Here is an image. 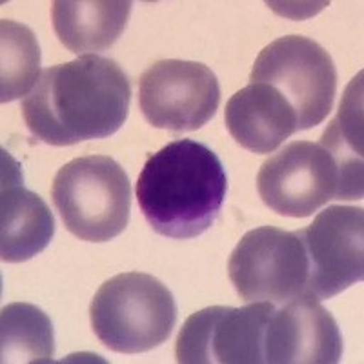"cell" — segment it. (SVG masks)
I'll return each instance as SVG.
<instances>
[{"instance_id":"6da1fadb","label":"cell","mask_w":364,"mask_h":364,"mask_svg":"<svg viewBox=\"0 0 364 364\" xmlns=\"http://www.w3.org/2000/svg\"><path fill=\"white\" fill-rule=\"evenodd\" d=\"M132 86L112 58L84 55L42 71L21 109L28 129L50 146L106 139L128 119Z\"/></svg>"},{"instance_id":"7a4b0ae2","label":"cell","mask_w":364,"mask_h":364,"mask_svg":"<svg viewBox=\"0 0 364 364\" xmlns=\"http://www.w3.org/2000/svg\"><path fill=\"white\" fill-rule=\"evenodd\" d=\"M135 191L154 232L170 239H193L219 217L228 177L210 146L181 139L149 155Z\"/></svg>"},{"instance_id":"3957f363","label":"cell","mask_w":364,"mask_h":364,"mask_svg":"<svg viewBox=\"0 0 364 364\" xmlns=\"http://www.w3.org/2000/svg\"><path fill=\"white\" fill-rule=\"evenodd\" d=\"M91 328L106 348L144 353L161 346L177 324V302L149 273H119L91 299Z\"/></svg>"},{"instance_id":"277c9868","label":"cell","mask_w":364,"mask_h":364,"mask_svg":"<svg viewBox=\"0 0 364 364\" xmlns=\"http://www.w3.org/2000/svg\"><path fill=\"white\" fill-rule=\"evenodd\" d=\"M51 197L68 232L80 240L108 242L129 223V178L106 155H86L63 166L55 175Z\"/></svg>"},{"instance_id":"5b68a950","label":"cell","mask_w":364,"mask_h":364,"mask_svg":"<svg viewBox=\"0 0 364 364\" xmlns=\"http://www.w3.org/2000/svg\"><path fill=\"white\" fill-rule=\"evenodd\" d=\"M250 82L275 90L291 104L299 132L324 122L337 93V68L323 46L302 35L269 42L255 58Z\"/></svg>"},{"instance_id":"8992f818","label":"cell","mask_w":364,"mask_h":364,"mask_svg":"<svg viewBox=\"0 0 364 364\" xmlns=\"http://www.w3.org/2000/svg\"><path fill=\"white\" fill-rule=\"evenodd\" d=\"M308 255L299 232L255 228L239 240L228 261V275L245 302L282 306L308 294ZM310 295V294H308Z\"/></svg>"},{"instance_id":"52a82bcc","label":"cell","mask_w":364,"mask_h":364,"mask_svg":"<svg viewBox=\"0 0 364 364\" xmlns=\"http://www.w3.org/2000/svg\"><path fill=\"white\" fill-rule=\"evenodd\" d=\"M262 203L279 215H314L330 200L344 199L343 175L328 149L310 141H295L262 162L257 175Z\"/></svg>"},{"instance_id":"ba28073f","label":"cell","mask_w":364,"mask_h":364,"mask_svg":"<svg viewBox=\"0 0 364 364\" xmlns=\"http://www.w3.org/2000/svg\"><path fill=\"white\" fill-rule=\"evenodd\" d=\"M275 304L210 306L186 318L175 344L181 364H264L266 326Z\"/></svg>"},{"instance_id":"9c48e42d","label":"cell","mask_w":364,"mask_h":364,"mask_svg":"<svg viewBox=\"0 0 364 364\" xmlns=\"http://www.w3.org/2000/svg\"><path fill=\"white\" fill-rule=\"evenodd\" d=\"M219 104L217 75L203 63L166 58L139 80V106L154 128L195 132L215 117Z\"/></svg>"},{"instance_id":"30bf717a","label":"cell","mask_w":364,"mask_h":364,"mask_svg":"<svg viewBox=\"0 0 364 364\" xmlns=\"http://www.w3.org/2000/svg\"><path fill=\"white\" fill-rule=\"evenodd\" d=\"M306 248V291L318 301L331 299L364 277V210L328 206L304 230H299Z\"/></svg>"},{"instance_id":"8fae6325","label":"cell","mask_w":364,"mask_h":364,"mask_svg":"<svg viewBox=\"0 0 364 364\" xmlns=\"http://www.w3.org/2000/svg\"><path fill=\"white\" fill-rule=\"evenodd\" d=\"M343 336L333 315L314 295L275 306L266 326L264 364H336Z\"/></svg>"},{"instance_id":"7c38bea8","label":"cell","mask_w":364,"mask_h":364,"mask_svg":"<svg viewBox=\"0 0 364 364\" xmlns=\"http://www.w3.org/2000/svg\"><path fill=\"white\" fill-rule=\"evenodd\" d=\"M0 191V257L18 264L44 252L55 235V219L48 204L22 184L18 164L2 155Z\"/></svg>"},{"instance_id":"4fadbf2b","label":"cell","mask_w":364,"mask_h":364,"mask_svg":"<svg viewBox=\"0 0 364 364\" xmlns=\"http://www.w3.org/2000/svg\"><path fill=\"white\" fill-rule=\"evenodd\" d=\"M226 128L230 135L252 154H272L299 132L291 104L275 87L250 82L228 100Z\"/></svg>"},{"instance_id":"5bb4252c","label":"cell","mask_w":364,"mask_h":364,"mask_svg":"<svg viewBox=\"0 0 364 364\" xmlns=\"http://www.w3.org/2000/svg\"><path fill=\"white\" fill-rule=\"evenodd\" d=\"M132 6L128 0H57L51 6L55 33L82 57L108 50L128 26Z\"/></svg>"},{"instance_id":"9a60e30c","label":"cell","mask_w":364,"mask_h":364,"mask_svg":"<svg viewBox=\"0 0 364 364\" xmlns=\"http://www.w3.org/2000/svg\"><path fill=\"white\" fill-rule=\"evenodd\" d=\"M339 166L344 199H363V71L346 87L339 112L318 142Z\"/></svg>"},{"instance_id":"2e32d148","label":"cell","mask_w":364,"mask_h":364,"mask_svg":"<svg viewBox=\"0 0 364 364\" xmlns=\"http://www.w3.org/2000/svg\"><path fill=\"white\" fill-rule=\"evenodd\" d=\"M55 357L53 324L29 302H13L0 314L2 364H48Z\"/></svg>"},{"instance_id":"e0dca14e","label":"cell","mask_w":364,"mask_h":364,"mask_svg":"<svg viewBox=\"0 0 364 364\" xmlns=\"http://www.w3.org/2000/svg\"><path fill=\"white\" fill-rule=\"evenodd\" d=\"M41 48L28 26L0 22V100L11 102L28 97L38 82Z\"/></svg>"}]
</instances>
